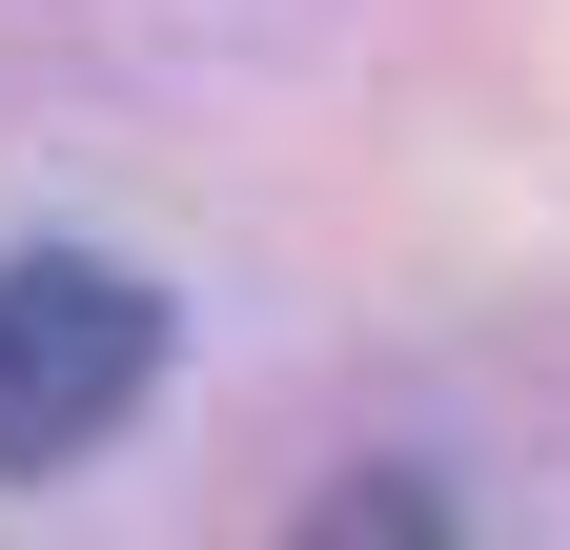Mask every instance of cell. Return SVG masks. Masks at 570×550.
Masks as SVG:
<instances>
[{
    "mask_svg": "<svg viewBox=\"0 0 570 550\" xmlns=\"http://www.w3.org/2000/svg\"><path fill=\"white\" fill-rule=\"evenodd\" d=\"M142 387H164V286L102 245H21L0 265V469H82L142 429Z\"/></svg>",
    "mask_w": 570,
    "mask_h": 550,
    "instance_id": "6da1fadb",
    "label": "cell"
}]
</instances>
